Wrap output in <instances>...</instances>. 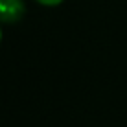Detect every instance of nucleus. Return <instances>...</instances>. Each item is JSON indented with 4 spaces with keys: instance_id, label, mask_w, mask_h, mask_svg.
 Instances as JSON below:
<instances>
[{
    "instance_id": "1",
    "label": "nucleus",
    "mask_w": 127,
    "mask_h": 127,
    "mask_svg": "<svg viewBox=\"0 0 127 127\" xmlns=\"http://www.w3.org/2000/svg\"><path fill=\"white\" fill-rule=\"evenodd\" d=\"M26 13L24 0H0V24H15Z\"/></svg>"
},
{
    "instance_id": "2",
    "label": "nucleus",
    "mask_w": 127,
    "mask_h": 127,
    "mask_svg": "<svg viewBox=\"0 0 127 127\" xmlns=\"http://www.w3.org/2000/svg\"><path fill=\"white\" fill-rule=\"evenodd\" d=\"M35 2L44 6V7H55V6H59V4H63L64 0H35Z\"/></svg>"
},
{
    "instance_id": "3",
    "label": "nucleus",
    "mask_w": 127,
    "mask_h": 127,
    "mask_svg": "<svg viewBox=\"0 0 127 127\" xmlns=\"http://www.w3.org/2000/svg\"><path fill=\"white\" fill-rule=\"evenodd\" d=\"M2 37H4V33H2V24H0V42H2Z\"/></svg>"
}]
</instances>
